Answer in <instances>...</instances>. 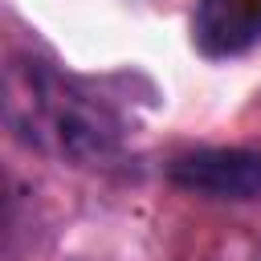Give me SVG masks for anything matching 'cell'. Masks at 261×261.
I'll return each instance as SVG.
<instances>
[{
  "label": "cell",
  "mask_w": 261,
  "mask_h": 261,
  "mask_svg": "<svg viewBox=\"0 0 261 261\" xmlns=\"http://www.w3.org/2000/svg\"><path fill=\"white\" fill-rule=\"evenodd\" d=\"M4 118L29 147L69 163H102L122 147L110 102L33 57H12L4 69Z\"/></svg>",
  "instance_id": "cell-1"
},
{
  "label": "cell",
  "mask_w": 261,
  "mask_h": 261,
  "mask_svg": "<svg viewBox=\"0 0 261 261\" xmlns=\"http://www.w3.org/2000/svg\"><path fill=\"white\" fill-rule=\"evenodd\" d=\"M167 179L179 192H192L204 200H257L261 196V151L196 147L167 163Z\"/></svg>",
  "instance_id": "cell-2"
},
{
  "label": "cell",
  "mask_w": 261,
  "mask_h": 261,
  "mask_svg": "<svg viewBox=\"0 0 261 261\" xmlns=\"http://www.w3.org/2000/svg\"><path fill=\"white\" fill-rule=\"evenodd\" d=\"M192 45L212 57H241L261 45V0H196Z\"/></svg>",
  "instance_id": "cell-3"
}]
</instances>
